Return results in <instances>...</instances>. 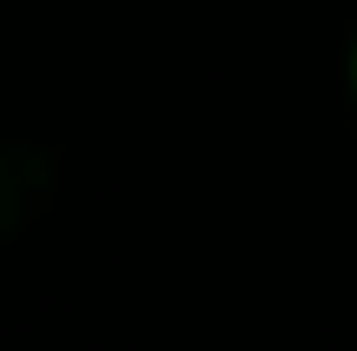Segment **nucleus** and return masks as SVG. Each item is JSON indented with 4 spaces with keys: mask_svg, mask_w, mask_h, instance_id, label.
Masks as SVG:
<instances>
[{
    "mask_svg": "<svg viewBox=\"0 0 357 351\" xmlns=\"http://www.w3.org/2000/svg\"><path fill=\"white\" fill-rule=\"evenodd\" d=\"M351 100H357V40H351Z\"/></svg>",
    "mask_w": 357,
    "mask_h": 351,
    "instance_id": "obj_1",
    "label": "nucleus"
}]
</instances>
